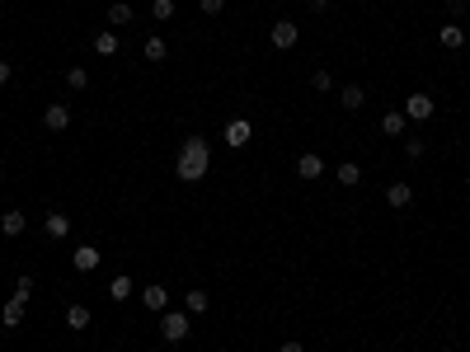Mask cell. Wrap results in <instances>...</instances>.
<instances>
[{
  "label": "cell",
  "mask_w": 470,
  "mask_h": 352,
  "mask_svg": "<svg viewBox=\"0 0 470 352\" xmlns=\"http://www.w3.org/2000/svg\"><path fill=\"white\" fill-rule=\"evenodd\" d=\"M47 235H52V240H66V235H71V216L52 212V216H47Z\"/></svg>",
  "instance_id": "19"
},
{
  "label": "cell",
  "mask_w": 470,
  "mask_h": 352,
  "mask_svg": "<svg viewBox=\"0 0 470 352\" xmlns=\"http://www.w3.org/2000/svg\"><path fill=\"white\" fill-rule=\"evenodd\" d=\"M132 19H137V15H132V5H127V0H113V5H109V24H113V29H127Z\"/></svg>",
  "instance_id": "16"
},
{
  "label": "cell",
  "mask_w": 470,
  "mask_h": 352,
  "mask_svg": "<svg viewBox=\"0 0 470 352\" xmlns=\"http://www.w3.org/2000/svg\"><path fill=\"white\" fill-rule=\"evenodd\" d=\"M94 52H99V57H113V52H118V33H113V29L94 33Z\"/></svg>",
  "instance_id": "20"
},
{
  "label": "cell",
  "mask_w": 470,
  "mask_h": 352,
  "mask_svg": "<svg viewBox=\"0 0 470 352\" xmlns=\"http://www.w3.org/2000/svg\"><path fill=\"white\" fill-rule=\"evenodd\" d=\"M193 315H188V310H165V315H160V334H165V343H184L188 334H193Z\"/></svg>",
  "instance_id": "2"
},
{
  "label": "cell",
  "mask_w": 470,
  "mask_h": 352,
  "mask_svg": "<svg viewBox=\"0 0 470 352\" xmlns=\"http://www.w3.org/2000/svg\"><path fill=\"white\" fill-rule=\"evenodd\" d=\"M405 127H409V118L395 108V113H386V118H381V137H405Z\"/></svg>",
  "instance_id": "15"
},
{
  "label": "cell",
  "mask_w": 470,
  "mask_h": 352,
  "mask_svg": "<svg viewBox=\"0 0 470 352\" xmlns=\"http://www.w3.org/2000/svg\"><path fill=\"white\" fill-rule=\"evenodd\" d=\"M207 306H212V296H207V291H188V296H184V310H188V315H203Z\"/></svg>",
  "instance_id": "22"
},
{
  "label": "cell",
  "mask_w": 470,
  "mask_h": 352,
  "mask_svg": "<svg viewBox=\"0 0 470 352\" xmlns=\"http://www.w3.org/2000/svg\"><path fill=\"white\" fill-rule=\"evenodd\" d=\"M0 85H10V62H0Z\"/></svg>",
  "instance_id": "30"
},
{
  "label": "cell",
  "mask_w": 470,
  "mask_h": 352,
  "mask_svg": "<svg viewBox=\"0 0 470 352\" xmlns=\"http://www.w3.org/2000/svg\"><path fill=\"white\" fill-rule=\"evenodd\" d=\"M198 10H203V15H221V10H226V0H198Z\"/></svg>",
  "instance_id": "28"
},
{
  "label": "cell",
  "mask_w": 470,
  "mask_h": 352,
  "mask_svg": "<svg viewBox=\"0 0 470 352\" xmlns=\"http://www.w3.org/2000/svg\"><path fill=\"white\" fill-rule=\"evenodd\" d=\"M24 226H29V216H24V212H15V207H10V212L0 216V235H10V240H15V235H24Z\"/></svg>",
  "instance_id": "11"
},
{
  "label": "cell",
  "mask_w": 470,
  "mask_h": 352,
  "mask_svg": "<svg viewBox=\"0 0 470 352\" xmlns=\"http://www.w3.org/2000/svg\"><path fill=\"white\" fill-rule=\"evenodd\" d=\"M221 137H226V146H231V151H240V146H250V137H254L250 118H231V123H226V132H221Z\"/></svg>",
  "instance_id": "4"
},
{
  "label": "cell",
  "mask_w": 470,
  "mask_h": 352,
  "mask_svg": "<svg viewBox=\"0 0 470 352\" xmlns=\"http://www.w3.org/2000/svg\"><path fill=\"white\" fill-rule=\"evenodd\" d=\"M141 52H146V62H165V57H170V47H165V38H160V33H151V38L141 43Z\"/></svg>",
  "instance_id": "18"
},
{
  "label": "cell",
  "mask_w": 470,
  "mask_h": 352,
  "mask_svg": "<svg viewBox=\"0 0 470 352\" xmlns=\"http://www.w3.org/2000/svg\"><path fill=\"white\" fill-rule=\"evenodd\" d=\"M141 306L151 310V315H165V310H170V291L160 287V282H151V287H141Z\"/></svg>",
  "instance_id": "6"
},
{
  "label": "cell",
  "mask_w": 470,
  "mask_h": 352,
  "mask_svg": "<svg viewBox=\"0 0 470 352\" xmlns=\"http://www.w3.org/2000/svg\"><path fill=\"white\" fill-rule=\"evenodd\" d=\"M0 324H5V329H19V324H24V301L10 296V301L0 306Z\"/></svg>",
  "instance_id": "12"
},
{
  "label": "cell",
  "mask_w": 470,
  "mask_h": 352,
  "mask_svg": "<svg viewBox=\"0 0 470 352\" xmlns=\"http://www.w3.org/2000/svg\"><path fill=\"white\" fill-rule=\"evenodd\" d=\"M15 301H24V306L33 301V277H29V273H24V277L15 282Z\"/></svg>",
  "instance_id": "27"
},
{
  "label": "cell",
  "mask_w": 470,
  "mask_h": 352,
  "mask_svg": "<svg viewBox=\"0 0 470 352\" xmlns=\"http://www.w3.org/2000/svg\"><path fill=\"white\" fill-rule=\"evenodd\" d=\"M334 179H339V184H344V188H358V184H362V169L353 165V160H344V165H339V174H334Z\"/></svg>",
  "instance_id": "21"
},
{
  "label": "cell",
  "mask_w": 470,
  "mask_h": 352,
  "mask_svg": "<svg viewBox=\"0 0 470 352\" xmlns=\"http://www.w3.org/2000/svg\"><path fill=\"white\" fill-rule=\"evenodd\" d=\"M386 202H391L395 212H405L409 202H414V188H409V184H405V179H395V184H391V188H386Z\"/></svg>",
  "instance_id": "10"
},
{
  "label": "cell",
  "mask_w": 470,
  "mask_h": 352,
  "mask_svg": "<svg viewBox=\"0 0 470 352\" xmlns=\"http://www.w3.org/2000/svg\"><path fill=\"white\" fill-rule=\"evenodd\" d=\"M405 155L409 160H423V141H405Z\"/></svg>",
  "instance_id": "29"
},
{
  "label": "cell",
  "mask_w": 470,
  "mask_h": 352,
  "mask_svg": "<svg viewBox=\"0 0 470 352\" xmlns=\"http://www.w3.org/2000/svg\"><path fill=\"white\" fill-rule=\"evenodd\" d=\"M43 127L47 132H66V127H71V108L66 104H47L43 108Z\"/></svg>",
  "instance_id": "8"
},
{
  "label": "cell",
  "mask_w": 470,
  "mask_h": 352,
  "mask_svg": "<svg viewBox=\"0 0 470 352\" xmlns=\"http://www.w3.org/2000/svg\"><path fill=\"white\" fill-rule=\"evenodd\" d=\"M66 85H71V90H85V85H90V71H85V66H71V71H66Z\"/></svg>",
  "instance_id": "25"
},
{
  "label": "cell",
  "mask_w": 470,
  "mask_h": 352,
  "mask_svg": "<svg viewBox=\"0 0 470 352\" xmlns=\"http://www.w3.org/2000/svg\"><path fill=\"white\" fill-rule=\"evenodd\" d=\"M297 38H301V29L292 24V19H278V24H273V47H278V52H292Z\"/></svg>",
  "instance_id": "7"
},
{
  "label": "cell",
  "mask_w": 470,
  "mask_h": 352,
  "mask_svg": "<svg viewBox=\"0 0 470 352\" xmlns=\"http://www.w3.org/2000/svg\"><path fill=\"white\" fill-rule=\"evenodd\" d=\"M400 113H405L409 123H428V118L438 113V104H433V94L414 90V94H409V99H405V108H400Z\"/></svg>",
  "instance_id": "3"
},
{
  "label": "cell",
  "mask_w": 470,
  "mask_h": 352,
  "mask_svg": "<svg viewBox=\"0 0 470 352\" xmlns=\"http://www.w3.org/2000/svg\"><path fill=\"white\" fill-rule=\"evenodd\" d=\"M329 5H334V0H311V10H329Z\"/></svg>",
  "instance_id": "32"
},
{
  "label": "cell",
  "mask_w": 470,
  "mask_h": 352,
  "mask_svg": "<svg viewBox=\"0 0 470 352\" xmlns=\"http://www.w3.org/2000/svg\"><path fill=\"white\" fill-rule=\"evenodd\" d=\"M438 43L447 47V52H461V47H466V29L452 19V24H442V29H438Z\"/></svg>",
  "instance_id": "9"
},
{
  "label": "cell",
  "mask_w": 470,
  "mask_h": 352,
  "mask_svg": "<svg viewBox=\"0 0 470 352\" xmlns=\"http://www.w3.org/2000/svg\"><path fill=\"white\" fill-rule=\"evenodd\" d=\"M278 352H306V348H301V343H282Z\"/></svg>",
  "instance_id": "31"
},
{
  "label": "cell",
  "mask_w": 470,
  "mask_h": 352,
  "mask_svg": "<svg viewBox=\"0 0 470 352\" xmlns=\"http://www.w3.org/2000/svg\"><path fill=\"white\" fill-rule=\"evenodd\" d=\"M297 174H301V179H320V174H325V160H320L315 151H306L297 160Z\"/></svg>",
  "instance_id": "13"
},
{
  "label": "cell",
  "mask_w": 470,
  "mask_h": 352,
  "mask_svg": "<svg viewBox=\"0 0 470 352\" xmlns=\"http://www.w3.org/2000/svg\"><path fill=\"white\" fill-rule=\"evenodd\" d=\"M151 15H156V24H170L174 19V0H151Z\"/></svg>",
  "instance_id": "24"
},
{
  "label": "cell",
  "mask_w": 470,
  "mask_h": 352,
  "mask_svg": "<svg viewBox=\"0 0 470 352\" xmlns=\"http://www.w3.org/2000/svg\"><path fill=\"white\" fill-rule=\"evenodd\" d=\"M362 104H367V90H362V85H348V90H344V108H348V113H358Z\"/></svg>",
  "instance_id": "23"
},
{
  "label": "cell",
  "mask_w": 470,
  "mask_h": 352,
  "mask_svg": "<svg viewBox=\"0 0 470 352\" xmlns=\"http://www.w3.org/2000/svg\"><path fill=\"white\" fill-rule=\"evenodd\" d=\"M90 320H94L90 306H80V301L76 306H66V329H90Z\"/></svg>",
  "instance_id": "17"
},
{
  "label": "cell",
  "mask_w": 470,
  "mask_h": 352,
  "mask_svg": "<svg viewBox=\"0 0 470 352\" xmlns=\"http://www.w3.org/2000/svg\"><path fill=\"white\" fill-rule=\"evenodd\" d=\"M104 291H109V301H118V306H123V301H127V296H132L137 287H132V277H127V273H118V277H113V282H109Z\"/></svg>",
  "instance_id": "14"
},
{
  "label": "cell",
  "mask_w": 470,
  "mask_h": 352,
  "mask_svg": "<svg viewBox=\"0 0 470 352\" xmlns=\"http://www.w3.org/2000/svg\"><path fill=\"white\" fill-rule=\"evenodd\" d=\"M207 169H212V146L203 137H188L179 146V155H174V179L179 184H198V179H207Z\"/></svg>",
  "instance_id": "1"
},
{
  "label": "cell",
  "mask_w": 470,
  "mask_h": 352,
  "mask_svg": "<svg viewBox=\"0 0 470 352\" xmlns=\"http://www.w3.org/2000/svg\"><path fill=\"white\" fill-rule=\"evenodd\" d=\"M99 263H104V254H99L94 245H76L71 249V268H76V273H94Z\"/></svg>",
  "instance_id": "5"
},
{
  "label": "cell",
  "mask_w": 470,
  "mask_h": 352,
  "mask_svg": "<svg viewBox=\"0 0 470 352\" xmlns=\"http://www.w3.org/2000/svg\"><path fill=\"white\" fill-rule=\"evenodd\" d=\"M329 85H334V76H329L325 66H315V71H311V90H320V94H325Z\"/></svg>",
  "instance_id": "26"
}]
</instances>
